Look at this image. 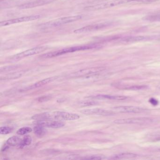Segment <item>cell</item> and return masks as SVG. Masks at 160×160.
<instances>
[{
	"label": "cell",
	"mask_w": 160,
	"mask_h": 160,
	"mask_svg": "<svg viewBox=\"0 0 160 160\" xmlns=\"http://www.w3.org/2000/svg\"><path fill=\"white\" fill-rule=\"evenodd\" d=\"M79 118L80 116L78 114L62 111L44 112L36 114L32 117V119L36 121H72L78 119Z\"/></svg>",
	"instance_id": "cell-1"
},
{
	"label": "cell",
	"mask_w": 160,
	"mask_h": 160,
	"mask_svg": "<svg viewBox=\"0 0 160 160\" xmlns=\"http://www.w3.org/2000/svg\"><path fill=\"white\" fill-rule=\"evenodd\" d=\"M101 47H102V45L99 43L77 46L72 47L66 48L60 50L46 53V54H43L41 57L42 58H50L62 56L67 53H73V52H77V51H82V50L99 48Z\"/></svg>",
	"instance_id": "cell-2"
},
{
	"label": "cell",
	"mask_w": 160,
	"mask_h": 160,
	"mask_svg": "<svg viewBox=\"0 0 160 160\" xmlns=\"http://www.w3.org/2000/svg\"><path fill=\"white\" fill-rule=\"evenodd\" d=\"M82 18L81 15L73 16L66 17L61 18L46 23H43L39 26L41 29H48L56 28L62 25H66L69 23H72L75 21L80 20Z\"/></svg>",
	"instance_id": "cell-3"
},
{
	"label": "cell",
	"mask_w": 160,
	"mask_h": 160,
	"mask_svg": "<svg viewBox=\"0 0 160 160\" xmlns=\"http://www.w3.org/2000/svg\"><path fill=\"white\" fill-rule=\"evenodd\" d=\"M140 0H112L107 2H102L96 5L87 6L84 8V10L87 11H95L103 10L107 8H112L115 6H118L124 3L128 2H140Z\"/></svg>",
	"instance_id": "cell-4"
},
{
	"label": "cell",
	"mask_w": 160,
	"mask_h": 160,
	"mask_svg": "<svg viewBox=\"0 0 160 160\" xmlns=\"http://www.w3.org/2000/svg\"><path fill=\"white\" fill-rule=\"evenodd\" d=\"M104 67H95L86 68L79 70L75 72L70 74L67 76L68 78H77L85 77L92 76L99 74L101 72L105 70Z\"/></svg>",
	"instance_id": "cell-5"
},
{
	"label": "cell",
	"mask_w": 160,
	"mask_h": 160,
	"mask_svg": "<svg viewBox=\"0 0 160 160\" xmlns=\"http://www.w3.org/2000/svg\"><path fill=\"white\" fill-rule=\"evenodd\" d=\"M47 48V47L46 46H41L36 47L28 49V50L23 51L21 53H18V54L14 55L12 57L11 59L12 60H18L24 58L26 57L33 56V55L42 53V52L45 51Z\"/></svg>",
	"instance_id": "cell-6"
},
{
	"label": "cell",
	"mask_w": 160,
	"mask_h": 160,
	"mask_svg": "<svg viewBox=\"0 0 160 160\" xmlns=\"http://www.w3.org/2000/svg\"><path fill=\"white\" fill-rule=\"evenodd\" d=\"M111 25V23L110 22H104V23L93 24V25H89V26L75 30L74 31V32L76 34H79V33L95 31L99 30L109 27Z\"/></svg>",
	"instance_id": "cell-7"
},
{
	"label": "cell",
	"mask_w": 160,
	"mask_h": 160,
	"mask_svg": "<svg viewBox=\"0 0 160 160\" xmlns=\"http://www.w3.org/2000/svg\"><path fill=\"white\" fill-rule=\"evenodd\" d=\"M40 18H41V15H36L29 16L23 17L18 18L14 19L5 20L0 22V26L1 27H6V26L22 23V22L33 21V20L39 19Z\"/></svg>",
	"instance_id": "cell-8"
},
{
	"label": "cell",
	"mask_w": 160,
	"mask_h": 160,
	"mask_svg": "<svg viewBox=\"0 0 160 160\" xmlns=\"http://www.w3.org/2000/svg\"><path fill=\"white\" fill-rule=\"evenodd\" d=\"M152 122V120L148 118H138L117 119L114 122L117 124H145Z\"/></svg>",
	"instance_id": "cell-9"
},
{
	"label": "cell",
	"mask_w": 160,
	"mask_h": 160,
	"mask_svg": "<svg viewBox=\"0 0 160 160\" xmlns=\"http://www.w3.org/2000/svg\"><path fill=\"white\" fill-rule=\"evenodd\" d=\"M113 110L119 113H143L147 111V109H144L142 108L135 106H117L113 108Z\"/></svg>",
	"instance_id": "cell-10"
},
{
	"label": "cell",
	"mask_w": 160,
	"mask_h": 160,
	"mask_svg": "<svg viewBox=\"0 0 160 160\" xmlns=\"http://www.w3.org/2000/svg\"><path fill=\"white\" fill-rule=\"evenodd\" d=\"M36 124L42 125L45 128H60L65 126V123L62 121L42 120L37 121Z\"/></svg>",
	"instance_id": "cell-11"
},
{
	"label": "cell",
	"mask_w": 160,
	"mask_h": 160,
	"mask_svg": "<svg viewBox=\"0 0 160 160\" xmlns=\"http://www.w3.org/2000/svg\"><path fill=\"white\" fill-rule=\"evenodd\" d=\"M55 1L56 0H37L35 1L21 4L18 7L21 9H30V8H35V7L46 5Z\"/></svg>",
	"instance_id": "cell-12"
},
{
	"label": "cell",
	"mask_w": 160,
	"mask_h": 160,
	"mask_svg": "<svg viewBox=\"0 0 160 160\" xmlns=\"http://www.w3.org/2000/svg\"><path fill=\"white\" fill-rule=\"evenodd\" d=\"M81 113L86 115H96L101 116H110L114 114L113 111L101 109V108H91V109H86L80 111Z\"/></svg>",
	"instance_id": "cell-13"
},
{
	"label": "cell",
	"mask_w": 160,
	"mask_h": 160,
	"mask_svg": "<svg viewBox=\"0 0 160 160\" xmlns=\"http://www.w3.org/2000/svg\"><path fill=\"white\" fill-rule=\"evenodd\" d=\"M58 78V77L55 76L53 77L48 78H46V79H43V80L39 81V82H36L35 84L30 87H28L22 90V91H24L29 90L37 88H39L40 87H42L44 85H47L48 83H51V82H53L57 80Z\"/></svg>",
	"instance_id": "cell-14"
},
{
	"label": "cell",
	"mask_w": 160,
	"mask_h": 160,
	"mask_svg": "<svg viewBox=\"0 0 160 160\" xmlns=\"http://www.w3.org/2000/svg\"><path fill=\"white\" fill-rule=\"evenodd\" d=\"M94 99H100V100H117V101H121V100H126L127 97L124 96H119V95H98L96 96L91 97Z\"/></svg>",
	"instance_id": "cell-15"
},
{
	"label": "cell",
	"mask_w": 160,
	"mask_h": 160,
	"mask_svg": "<svg viewBox=\"0 0 160 160\" xmlns=\"http://www.w3.org/2000/svg\"><path fill=\"white\" fill-rule=\"evenodd\" d=\"M138 155L135 153H132V152H123V153H119L117 155L112 156L110 159H130V158H135L137 157Z\"/></svg>",
	"instance_id": "cell-16"
},
{
	"label": "cell",
	"mask_w": 160,
	"mask_h": 160,
	"mask_svg": "<svg viewBox=\"0 0 160 160\" xmlns=\"http://www.w3.org/2000/svg\"><path fill=\"white\" fill-rule=\"evenodd\" d=\"M146 37L142 36H128L124 38H121V42H139L143 41L146 39Z\"/></svg>",
	"instance_id": "cell-17"
},
{
	"label": "cell",
	"mask_w": 160,
	"mask_h": 160,
	"mask_svg": "<svg viewBox=\"0 0 160 160\" xmlns=\"http://www.w3.org/2000/svg\"><path fill=\"white\" fill-rule=\"evenodd\" d=\"M33 130H34V133L39 137L44 136L47 132V131L45 129V127L38 124H36V126L34 127Z\"/></svg>",
	"instance_id": "cell-18"
},
{
	"label": "cell",
	"mask_w": 160,
	"mask_h": 160,
	"mask_svg": "<svg viewBox=\"0 0 160 160\" xmlns=\"http://www.w3.org/2000/svg\"><path fill=\"white\" fill-rule=\"evenodd\" d=\"M32 139L30 136H26L23 139H21V141L18 145V147L20 148H23L27 146H29L31 144Z\"/></svg>",
	"instance_id": "cell-19"
},
{
	"label": "cell",
	"mask_w": 160,
	"mask_h": 160,
	"mask_svg": "<svg viewBox=\"0 0 160 160\" xmlns=\"http://www.w3.org/2000/svg\"><path fill=\"white\" fill-rule=\"evenodd\" d=\"M142 19L145 21L151 22L160 21V13L155 14L146 16L144 17Z\"/></svg>",
	"instance_id": "cell-20"
},
{
	"label": "cell",
	"mask_w": 160,
	"mask_h": 160,
	"mask_svg": "<svg viewBox=\"0 0 160 160\" xmlns=\"http://www.w3.org/2000/svg\"><path fill=\"white\" fill-rule=\"evenodd\" d=\"M21 139H22L21 138L18 136L12 137L7 140L6 144L8 146L14 147V146L18 145L21 141Z\"/></svg>",
	"instance_id": "cell-21"
},
{
	"label": "cell",
	"mask_w": 160,
	"mask_h": 160,
	"mask_svg": "<svg viewBox=\"0 0 160 160\" xmlns=\"http://www.w3.org/2000/svg\"><path fill=\"white\" fill-rule=\"evenodd\" d=\"M32 131V129L30 127H24L19 129L17 132V133L20 135H24L31 132Z\"/></svg>",
	"instance_id": "cell-22"
},
{
	"label": "cell",
	"mask_w": 160,
	"mask_h": 160,
	"mask_svg": "<svg viewBox=\"0 0 160 160\" xmlns=\"http://www.w3.org/2000/svg\"><path fill=\"white\" fill-rule=\"evenodd\" d=\"M97 104H98V102L94 101H84L78 103V105L82 107L90 106L96 105Z\"/></svg>",
	"instance_id": "cell-23"
},
{
	"label": "cell",
	"mask_w": 160,
	"mask_h": 160,
	"mask_svg": "<svg viewBox=\"0 0 160 160\" xmlns=\"http://www.w3.org/2000/svg\"><path fill=\"white\" fill-rule=\"evenodd\" d=\"M148 139L151 141H160V132L151 134L149 135Z\"/></svg>",
	"instance_id": "cell-24"
},
{
	"label": "cell",
	"mask_w": 160,
	"mask_h": 160,
	"mask_svg": "<svg viewBox=\"0 0 160 160\" xmlns=\"http://www.w3.org/2000/svg\"><path fill=\"white\" fill-rule=\"evenodd\" d=\"M22 74L23 73L21 72H16L14 73L10 74L4 77L3 78V80L18 78L22 76Z\"/></svg>",
	"instance_id": "cell-25"
},
{
	"label": "cell",
	"mask_w": 160,
	"mask_h": 160,
	"mask_svg": "<svg viewBox=\"0 0 160 160\" xmlns=\"http://www.w3.org/2000/svg\"><path fill=\"white\" fill-rule=\"evenodd\" d=\"M13 128L11 127H1L0 128V133L2 135H6L10 133L12 131Z\"/></svg>",
	"instance_id": "cell-26"
},
{
	"label": "cell",
	"mask_w": 160,
	"mask_h": 160,
	"mask_svg": "<svg viewBox=\"0 0 160 160\" xmlns=\"http://www.w3.org/2000/svg\"><path fill=\"white\" fill-rule=\"evenodd\" d=\"M18 67V65H12V66H5V67H2L1 69L0 72H8V71H12V70H15L17 69Z\"/></svg>",
	"instance_id": "cell-27"
},
{
	"label": "cell",
	"mask_w": 160,
	"mask_h": 160,
	"mask_svg": "<svg viewBox=\"0 0 160 160\" xmlns=\"http://www.w3.org/2000/svg\"><path fill=\"white\" fill-rule=\"evenodd\" d=\"M83 159H87V160H90V159H92V160H102L104 159L105 158L104 156H101V155H94L92 156H88V157L82 158Z\"/></svg>",
	"instance_id": "cell-28"
},
{
	"label": "cell",
	"mask_w": 160,
	"mask_h": 160,
	"mask_svg": "<svg viewBox=\"0 0 160 160\" xmlns=\"http://www.w3.org/2000/svg\"><path fill=\"white\" fill-rule=\"evenodd\" d=\"M51 98H52L51 96H48H48H42V97H40V98H39L38 101L39 102H47V101H49L51 99Z\"/></svg>",
	"instance_id": "cell-29"
},
{
	"label": "cell",
	"mask_w": 160,
	"mask_h": 160,
	"mask_svg": "<svg viewBox=\"0 0 160 160\" xmlns=\"http://www.w3.org/2000/svg\"><path fill=\"white\" fill-rule=\"evenodd\" d=\"M159 0H141L140 2L142 3H151V2H155L158 1Z\"/></svg>",
	"instance_id": "cell-30"
},
{
	"label": "cell",
	"mask_w": 160,
	"mask_h": 160,
	"mask_svg": "<svg viewBox=\"0 0 160 160\" xmlns=\"http://www.w3.org/2000/svg\"><path fill=\"white\" fill-rule=\"evenodd\" d=\"M159 88H160V87H159Z\"/></svg>",
	"instance_id": "cell-31"
},
{
	"label": "cell",
	"mask_w": 160,
	"mask_h": 160,
	"mask_svg": "<svg viewBox=\"0 0 160 160\" xmlns=\"http://www.w3.org/2000/svg\"><path fill=\"white\" fill-rule=\"evenodd\" d=\"M159 39H160V38H159Z\"/></svg>",
	"instance_id": "cell-32"
},
{
	"label": "cell",
	"mask_w": 160,
	"mask_h": 160,
	"mask_svg": "<svg viewBox=\"0 0 160 160\" xmlns=\"http://www.w3.org/2000/svg\"><path fill=\"white\" fill-rule=\"evenodd\" d=\"M1 1H2V0H1Z\"/></svg>",
	"instance_id": "cell-33"
}]
</instances>
